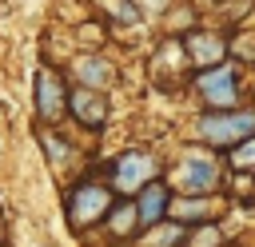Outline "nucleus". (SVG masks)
I'll list each match as a JSON object with an SVG mask.
<instances>
[{
    "label": "nucleus",
    "mask_w": 255,
    "mask_h": 247,
    "mask_svg": "<svg viewBox=\"0 0 255 247\" xmlns=\"http://www.w3.org/2000/svg\"><path fill=\"white\" fill-rule=\"evenodd\" d=\"M199 135L211 147H231L255 135V112H211L199 120Z\"/></svg>",
    "instance_id": "nucleus-1"
},
{
    "label": "nucleus",
    "mask_w": 255,
    "mask_h": 247,
    "mask_svg": "<svg viewBox=\"0 0 255 247\" xmlns=\"http://www.w3.org/2000/svg\"><path fill=\"white\" fill-rule=\"evenodd\" d=\"M171 183L183 191V195H207V191H215V183H219V163L211 159V155H203V151H191V155H183L179 163H175V171H171Z\"/></svg>",
    "instance_id": "nucleus-2"
},
{
    "label": "nucleus",
    "mask_w": 255,
    "mask_h": 247,
    "mask_svg": "<svg viewBox=\"0 0 255 247\" xmlns=\"http://www.w3.org/2000/svg\"><path fill=\"white\" fill-rule=\"evenodd\" d=\"M108 207H112V195L96 179H80V187L68 195V219H72V227H92L96 219H104Z\"/></svg>",
    "instance_id": "nucleus-3"
},
{
    "label": "nucleus",
    "mask_w": 255,
    "mask_h": 247,
    "mask_svg": "<svg viewBox=\"0 0 255 247\" xmlns=\"http://www.w3.org/2000/svg\"><path fill=\"white\" fill-rule=\"evenodd\" d=\"M151 175H155V159H151L147 151H124V155L116 159V167H112V183H116V191H124V195H135L139 187H147Z\"/></svg>",
    "instance_id": "nucleus-4"
},
{
    "label": "nucleus",
    "mask_w": 255,
    "mask_h": 247,
    "mask_svg": "<svg viewBox=\"0 0 255 247\" xmlns=\"http://www.w3.org/2000/svg\"><path fill=\"white\" fill-rule=\"evenodd\" d=\"M199 92H203L207 104L231 108V104L239 100V72L227 68V64H215V68H207V72L199 76Z\"/></svg>",
    "instance_id": "nucleus-5"
},
{
    "label": "nucleus",
    "mask_w": 255,
    "mask_h": 247,
    "mask_svg": "<svg viewBox=\"0 0 255 247\" xmlns=\"http://www.w3.org/2000/svg\"><path fill=\"white\" fill-rule=\"evenodd\" d=\"M64 108H68V96H64L60 76H56L52 68H40V76H36V112H40L48 124H56V120L64 116Z\"/></svg>",
    "instance_id": "nucleus-6"
},
{
    "label": "nucleus",
    "mask_w": 255,
    "mask_h": 247,
    "mask_svg": "<svg viewBox=\"0 0 255 247\" xmlns=\"http://www.w3.org/2000/svg\"><path fill=\"white\" fill-rule=\"evenodd\" d=\"M72 76H76V84H84L88 92H104V88L116 84V68H112L104 56H80V60H72Z\"/></svg>",
    "instance_id": "nucleus-7"
},
{
    "label": "nucleus",
    "mask_w": 255,
    "mask_h": 247,
    "mask_svg": "<svg viewBox=\"0 0 255 247\" xmlns=\"http://www.w3.org/2000/svg\"><path fill=\"white\" fill-rule=\"evenodd\" d=\"M68 104H72V112H76V120H80V124H88V127H100V124L108 120V104H104V96H100V92H88V88H76Z\"/></svg>",
    "instance_id": "nucleus-8"
},
{
    "label": "nucleus",
    "mask_w": 255,
    "mask_h": 247,
    "mask_svg": "<svg viewBox=\"0 0 255 247\" xmlns=\"http://www.w3.org/2000/svg\"><path fill=\"white\" fill-rule=\"evenodd\" d=\"M135 195H139V199H135V219H139L143 227H155V223L163 219V211H167V191H163L159 183H147V187H139Z\"/></svg>",
    "instance_id": "nucleus-9"
},
{
    "label": "nucleus",
    "mask_w": 255,
    "mask_h": 247,
    "mask_svg": "<svg viewBox=\"0 0 255 247\" xmlns=\"http://www.w3.org/2000/svg\"><path fill=\"white\" fill-rule=\"evenodd\" d=\"M183 52H187V60H191V64H207V68H215V64L223 60V40H219V36H203V32H199V36H191V40H187V48H183Z\"/></svg>",
    "instance_id": "nucleus-10"
},
{
    "label": "nucleus",
    "mask_w": 255,
    "mask_h": 247,
    "mask_svg": "<svg viewBox=\"0 0 255 247\" xmlns=\"http://www.w3.org/2000/svg\"><path fill=\"white\" fill-rule=\"evenodd\" d=\"M179 239H183V227H179V223L171 219L167 227H159V231H151V235L143 239V247H175Z\"/></svg>",
    "instance_id": "nucleus-11"
},
{
    "label": "nucleus",
    "mask_w": 255,
    "mask_h": 247,
    "mask_svg": "<svg viewBox=\"0 0 255 247\" xmlns=\"http://www.w3.org/2000/svg\"><path fill=\"white\" fill-rule=\"evenodd\" d=\"M231 163H235V167H255V135H247V139L231 151Z\"/></svg>",
    "instance_id": "nucleus-12"
},
{
    "label": "nucleus",
    "mask_w": 255,
    "mask_h": 247,
    "mask_svg": "<svg viewBox=\"0 0 255 247\" xmlns=\"http://www.w3.org/2000/svg\"><path fill=\"white\" fill-rule=\"evenodd\" d=\"M131 223H139V219H135V207H116V219H112V231H116V235H124V231H128Z\"/></svg>",
    "instance_id": "nucleus-13"
},
{
    "label": "nucleus",
    "mask_w": 255,
    "mask_h": 247,
    "mask_svg": "<svg viewBox=\"0 0 255 247\" xmlns=\"http://www.w3.org/2000/svg\"><path fill=\"white\" fill-rule=\"evenodd\" d=\"M104 8H108V12H116L120 20H135V8H131L128 0H104Z\"/></svg>",
    "instance_id": "nucleus-14"
},
{
    "label": "nucleus",
    "mask_w": 255,
    "mask_h": 247,
    "mask_svg": "<svg viewBox=\"0 0 255 247\" xmlns=\"http://www.w3.org/2000/svg\"><path fill=\"white\" fill-rule=\"evenodd\" d=\"M215 243H219V231H215V227H207V231L195 235V247H215Z\"/></svg>",
    "instance_id": "nucleus-15"
}]
</instances>
